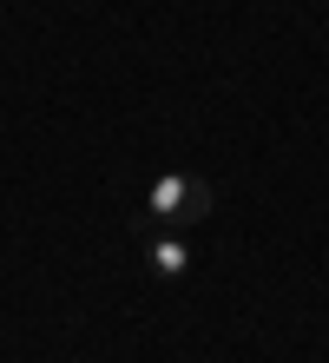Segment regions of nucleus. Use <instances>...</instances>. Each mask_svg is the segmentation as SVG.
I'll return each mask as SVG.
<instances>
[{"instance_id":"1","label":"nucleus","mask_w":329,"mask_h":363,"mask_svg":"<svg viewBox=\"0 0 329 363\" xmlns=\"http://www.w3.org/2000/svg\"><path fill=\"white\" fill-rule=\"evenodd\" d=\"M211 205H217V191H211L204 179H185V172L151 179V191H145V211H151L158 225H171V231H185V225H197V218H211Z\"/></svg>"},{"instance_id":"2","label":"nucleus","mask_w":329,"mask_h":363,"mask_svg":"<svg viewBox=\"0 0 329 363\" xmlns=\"http://www.w3.org/2000/svg\"><path fill=\"white\" fill-rule=\"evenodd\" d=\"M145 258H151V271H158V277H185L191 271V251H185V238H178V231H158V238H151V251H145Z\"/></svg>"}]
</instances>
